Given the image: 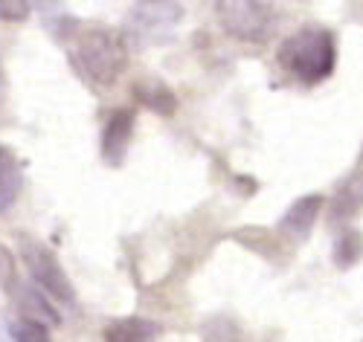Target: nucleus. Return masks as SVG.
<instances>
[{
  "mask_svg": "<svg viewBox=\"0 0 363 342\" xmlns=\"http://www.w3.org/2000/svg\"><path fill=\"white\" fill-rule=\"evenodd\" d=\"M279 67L299 84H320L335 73L337 64V41L331 29L308 23L291 33L277 52Z\"/></svg>",
  "mask_w": 363,
  "mask_h": 342,
  "instance_id": "obj_1",
  "label": "nucleus"
},
{
  "mask_svg": "<svg viewBox=\"0 0 363 342\" xmlns=\"http://www.w3.org/2000/svg\"><path fill=\"white\" fill-rule=\"evenodd\" d=\"M70 58L84 79L96 84H113L128 64V47L105 26H82L70 35Z\"/></svg>",
  "mask_w": 363,
  "mask_h": 342,
  "instance_id": "obj_2",
  "label": "nucleus"
},
{
  "mask_svg": "<svg viewBox=\"0 0 363 342\" xmlns=\"http://www.w3.org/2000/svg\"><path fill=\"white\" fill-rule=\"evenodd\" d=\"M21 258H23V264H26L38 290L50 293L52 299L65 302V304H76V290L70 285V278L47 244L29 238V235H21Z\"/></svg>",
  "mask_w": 363,
  "mask_h": 342,
  "instance_id": "obj_3",
  "label": "nucleus"
},
{
  "mask_svg": "<svg viewBox=\"0 0 363 342\" xmlns=\"http://www.w3.org/2000/svg\"><path fill=\"white\" fill-rule=\"evenodd\" d=\"M218 18L224 33L238 41H264L274 23V6L270 4H218Z\"/></svg>",
  "mask_w": 363,
  "mask_h": 342,
  "instance_id": "obj_4",
  "label": "nucleus"
},
{
  "mask_svg": "<svg viewBox=\"0 0 363 342\" xmlns=\"http://www.w3.org/2000/svg\"><path fill=\"white\" fill-rule=\"evenodd\" d=\"M131 137H134V110L131 108L111 110L102 128V160L111 169H119L125 163Z\"/></svg>",
  "mask_w": 363,
  "mask_h": 342,
  "instance_id": "obj_5",
  "label": "nucleus"
},
{
  "mask_svg": "<svg viewBox=\"0 0 363 342\" xmlns=\"http://www.w3.org/2000/svg\"><path fill=\"white\" fill-rule=\"evenodd\" d=\"M105 342H157L160 325L143 319V317H125V319H113L102 331Z\"/></svg>",
  "mask_w": 363,
  "mask_h": 342,
  "instance_id": "obj_6",
  "label": "nucleus"
},
{
  "mask_svg": "<svg viewBox=\"0 0 363 342\" xmlns=\"http://www.w3.org/2000/svg\"><path fill=\"white\" fill-rule=\"evenodd\" d=\"M323 198L320 195H308V198H299L282 217V232H288L291 238H306L311 232V227L317 224V215H320Z\"/></svg>",
  "mask_w": 363,
  "mask_h": 342,
  "instance_id": "obj_7",
  "label": "nucleus"
},
{
  "mask_svg": "<svg viewBox=\"0 0 363 342\" xmlns=\"http://www.w3.org/2000/svg\"><path fill=\"white\" fill-rule=\"evenodd\" d=\"M131 93H134V96H137L145 108L157 110L160 116H172V113H174V108H177V99H174L172 87H169L166 81L155 79V76H143V79L131 87Z\"/></svg>",
  "mask_w": 363,
  "mask_h": 342,
  "instance_id": "obj_8",
  "label": "nucleus"
},
{
  "mask_svg": "<svg viewBox=\"0 0 363 342\" xmlns=\"http://www.w3.org/2000/svg\"><path fill=\"white\" fill-rule=\"evenodd\" d=\"M18 192H21V163L6 145H0V217L15 206Z\"/></svg>",
  "mask_w": 363,
  "mask_h": 342,
  "instance_id": "obj_9",
  "label": "nucleus"
},
{
  "mask_svg": "<svg viewBox=\"0 0 363 342\" xmlns=\"http://www.w3.org/2000/svg\"><path fill=\"white\" fill-rule=\"evenodd\" d=\"M360 203H363V177H354L343 186L335 200V217H352L360 209Z\"/></svg>",
  "mask_w": 363,
  "mask_h": 342,
  "instance_id": "obj_10",
  "label": "nucleus"
},
{
  "mask_svg": "<svg viewBox=\"0 0 363 342\" xmlns=\"http://www.w3.org/2000/svg\"><path fill=\"white\" fill-rule=\"evenodd\" d=\"M9 336H12V342H50V328L38 319L21 317L9 325Z\"/></svg>",
  "mask_w": 363,
  "mask_h": 342,
  "instance_id": "obj_11",
  "label": "nucleus"
},
{
  "mask_svg": "<svg viewBox=\"0 0 363 342\" xmlns=\"http://www.w3.org/2000/svg\"><path fill=\"white\" fill-rule=\"evenodd\" d=\"M203 342H238V325L227 317H213L201 325Z\"/></svg>",
  "mask_w": 363,
  "mask_h": 342,
  "instance_id": "obj_12",
  "label": "nucleus"
},
{
  "mask_svg": "<svg viewBox=\"0 0 363 342\" xmlns=\"http://www.w3.org/2000/svg\"><path fill=\"white\" fill-rule=\"evenodd\" d=\"M360 253H363L360 232H346V235L337 238V244H335V261H337V267L354 264L360 258Z\"/></svg>",
  "mask_w": 363,
  "mask_h": 342,
  "instance_id": "obj_13",
  "label": "nucleus"
},
{
  "mask_svg": "<svg viewBox=\"0 0 363 342\" xmlns=\"http://www.w3.org/2000/svg\"><path fill=\"white\" fill-rule=\"evenodd\" d=\"M29 12H33V4L26 0H0V21H23Z\"/></svg>",
  "mask_w": 363,
  "mask_h": 342,
  "instance_id": "obj_14",
  "label": "nucleus"
},
{
  "mask_svg": "<svg viewBox=\"0 0 363 342\" xmlns=\"http://www.w3.org/2000/svg\"><path fill=\"white\" fill-rule=\"evenodd\" d=\"M0 285L4 287L15 285V258H12V253L6 250L4 244H0Z\"/></svg>",
  "mask_w": 363,
  "mask_h": 342,
  "instance_id": "obj_15",
  "label": "nucleus"
}]
</instances>
